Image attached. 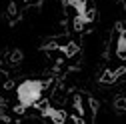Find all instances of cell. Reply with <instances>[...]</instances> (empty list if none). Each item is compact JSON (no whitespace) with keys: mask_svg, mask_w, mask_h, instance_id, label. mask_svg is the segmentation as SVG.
<instances>
[{"mask_svg":"<svg viewBox=\"0 0 126 124\" xmlns=\"http://www.w3.org/2000/svg\"><path fill=\"white\" fill-rule=\"evenodd\" d=\"M24 2H28V0H24Z\"/></svg>","mask_w":126,"mask_h":124,"instance_id":"cell-11","label":"cell"},{"mask_svg":"<svg viewBox=\"0 0 126 124\" xmlns=\"http://www.w3.org/2000/svg\"><path fill=\"white\" fill-rule=\"evenodd\" d=\"M126 72V68L124 66H120V68H116V70H106L102 76H100V82H104V84H112V82H116L120 76Z\"/></svg>","mask_w":126,"mask_h":124,"instance_id":"cell-3","label":"cell"},{"mask_svg":"<svg viewBox=\"0 0 126 124\" xmlns=\"http://www.w3.org/2000/svg\"><path fill=\"white\" fill-rule=\"evenodd\" d=\"M36 108H38V110H40V114L42 116H46V118H50L54 124H64L66 120H68V114L64 112V110H56V108H52L48 102H46V100H38L36 104H34Z\"/></svg>","mask_w":126,"mask_h":124,"instance_id":"cell-2","label":"cell"},{"mask_svg":"<svg viewBox=\"0 0 126 124\" xmlns=\"http://www.w3.org/2000/svg\"><path fill=\"white\" fill-rule=\"evenodd\" d=\"M88 102H90V108H92V116L96 114V110H98V102L94 100V98H88Z\"/></svg>","mask_w":126,"mask_h":124,"instance_id":"cell-9","label":"cell"},{"mask_svg":"<svg viewBox=\"0 0 126 124\" xmlns=\"http://www.w3.org/2000/svg\"><path fill=\"white\" fill-rule=\"evenodd\" d=\"M60 50L64 52L66 56H70V58H72V56H76V54H78V50H80V48H78V44H76V42H68L66 46H62Z\"/></svg>","mask_w":126,"mask_h":124,"instance_id":"cell-5","label":"cell"},{"mask_svg":"<svg viewBox=\"0 0 126 124\" xmlns=\"http://www.w3.org/2000/svg\"><path fill=\"white\" fill-rule=\"evenodd\" d=\"M48 86V80H24L16 86V98H18V106H16V112H24L26 108L34 106L40 96L44 88Z\"/></svg>","mask_w":126,"mask_h":124,"instance_id":"cell-1","label":"cell"},{"mask_svg":"<svg viewBox=\"0 0 126 124\" xmlns=\"http://www.w3.org/2000/svg\"><path fill=\"white\" fill-rule=\"evenodd\" d=\"M116 56L120 60H126V28H120L118 42H116Z\"/></svg>","mask_w":126,"mask_h":124,"instance_id":"cell-4","label":"cell"},{"mask_svg":"<svg viewBox=\"0 0 126 124\" xmlns=\"http://www.w3.org/2000/svg\"><path fill=\"white\" fill-rule=\"evenodd\" d=\"M24 58V54H22V50H12L10 54H8V62L10 64H18V62Z\"/></svg>","mask_w":126,"mask_h":124,"instance_id":"cell-6","label":"cell"},{"mask_svg":"<svg viewBox=\"0 0 126 124\" xmlns=\"http://www.w3.org/2000/svg\"><path fill=\"white\" fill-rule=\"evenodd\" d=\"M116 110L126 112V98H116Z\"/></svg>","mask_w":126,"mask_h":124,"instance_id":"cell-8","label":"cell"},{"mask_svg":"<svg viewBox=\"0 0 126 124\" xmlns=\"http://www.w3.org/2000/svg\"><path fill=\"white\" fill-rule=\"evenodd\" d=\"M74 108H76V110L80 112V114H84V108H82V98H80V94H76V96H74Z\"/></svg>","mask_w":126,"mask_h":124,"instance_id":"cell-7","label":"cell"},{"mask_svg":"<svg viewBox=\"0 0 126 124\" xmlns=\"http://www.w3.org/2000/svg\"><path fill=\"white\" fill-rule=\"evenodd\" d=\"M124 6H126V0H124Z\"/></svg>","mask_w":126,"mask_h":124,"instance_id":"cell-10","label":"cell"}]
</instances>
